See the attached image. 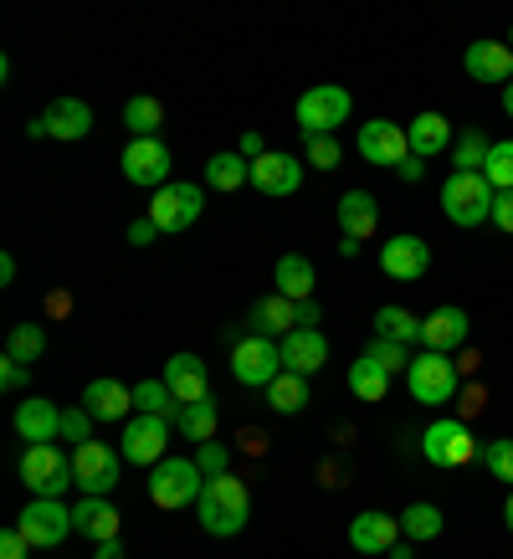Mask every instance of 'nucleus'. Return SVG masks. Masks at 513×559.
Segmentation results:
<instances>
[{"label": "nucleus", "instance_id": "nucleus-1", "mask_svg": "<svg viewBox=\"0 0 513 559\" xmlns=\"http://www.w3.org/2000/svg\"><path fill=\"white\" fill-rule=\"evenodd\" d=\"M195 519H201L205 534H216V539H231L247 528L252 519V492L241 483L237 473H222V477H205L201 498H195Z\"/></svg>", "mask_w": 513, "mask_h": 559}, {"label": "nucleus", "instance_id": "nucleus-2", "mask_svg": "<svg viewBox=\"0 0 513 559\" xmlns=\"http://www.w3.org/2000/svg\"><path fill=\"white\" fill-rule=\"evenodd\" d=\"M205 488V473L195 467V457H165L159 467H150V503L165 513L190 509Z\"/></svg>", "mask_w": 513, "mask_h": 559}, {"label": "nucleus", "instance_id": "nucleus-3", "mask_svg": "<svg viewBox=\"0 0 513 559\" xmlns=\"http://www.w3.org/2000/svg\"><path fill=\"white\" fill-rule=\"evenodd\" d=\"M406 390L416 406H452L462 395V374L457 365H452V355H416L406 370Z\"/></svg>", "mask_w": 513, "mask_h": 559}, {"label": "nucleus", "instance_id": "nucleus-4", "mask_svg": "<svg viewBox=\"0 0 513 559\" xmlns=\"http://www.w3.org/2000/svg\"><path fill=\"white\" fill-rule=\"evenodd\" d=\"M493 195L498 190L482 180V175H446L442 186V216L452 221V226H462V231H473V226H482V221H493Z\"/></svg>", "mask_w": 513, "mask_h": 559}, {"label": "nucleus", "instance_id": "nucleus-5", "mask_svg": "<svg viewBox=\"0 0 513 559\" xmlns=\"http://www.w3.org/2000/svg\"><path fill=\"white\" fill-rule=\"evenodd\" d=\"M21 483L32 488V498H62V492L77 483V467H72V457L57 441L26 447V452H21Z\"/></svg>", "mask_w": 513, "mask_h": 559}, {"label": "nucleus", "instance_id": "nucleus-6", "mask_svg": "<svg viewBox=\"0 0 513 559\" xmlns=\"http://www.w3.org/2000/svg\"><path fill=\"white\" fill-rule=\"evenodd\" d=\"M421 457L431 467H467L478 457V437H473V426L462 416H442V421H431L421 431Z\"/></svg>", "mask_w": 513, "mask_h": 559}, {"label": "nucleus", "instance_id": "nucleus-7", "mask_svg": "<svg viewBox=\"0 0 513 559\" xmlns=\"http://www.w3.org/2000/svg\"><path fill=\"white\" fill-rule=\"evenodd\" d=\"M349 108H355V98H349V87L339 83H319L308 87L303 98H298V108H293V119H298V129L308 134H334L344 119H349Z\"/></svg>", "mask_w": 513, "mask_h": 559}, {"label": "nucleus", "instance_id": "nucleus-8", "mask_svg": "<svg viewBox=\"0 0 513 559\" xmlns=\"http://www.w3.org/2000/svg\"><path fill=\"white\" fill-rule=\"evenodd\" d=\"M72 467H77L83 498H108L123 477V452H114L108 441L93 437V441H83V447H72Z\"/></svg>", "mask_w": 513, "mask_h": 559}, {"label": "nucleus", "instance_id": "nucleus-9", "mask_svg": "<svg viewBox=\"0 0 513 559\" xmlns=\"http://www.w3.org/2000/svg\"><path fill=\"white\" fill-rule=\"evenodd\" d=\"M231 374H237V385H247V390H267L277 374H283V349H277V340H267V334L237 340V349H231Z\"/></svg>", "mask_w": 513, "mask_h": 559}, {"label": "nucleus", "instance_id": "nucleus-10", "mask_svg": "<svg viewBox=\"0 0 513 559\" xmlns=\"http://www.w3.org/2000/svg\"><path fill=\"white\" fill-rule=\"evenodd\" d=\"M16 528L26 534L32 549H62L68 534H77V528H72V509H62L57 498H32V503L21 509Z\"/></svg>", "mask_w": 513, "mask_h": 559}, {"label": "nucleus", "instance_id": "nucleus-11", "mask_svg": "<svg viewBox=\"0 0 513 559\" xmlns=\"http://www.w3.org/2000/svg\"><path fill=\"white\" fill-rule=\"evenodd\" d=\"M170 426L165 416H129L119 437L123 462H139V467H159L165 462V447H170Z\"/></svg>", "mask_w": 513, "mask_h": 559}, {"label": "nucleus", "instance_id": "nucleus-12", "mask_svg": "<svg viewBox=\"0 0 513 559\" xmlns=\"http://www.w3.org/2000/svg\"><path fill=\"white\" fill-rule=\"evenodd\" d=\"M119 165H123V180L129 186H139V190H165L170 186V150L159 144V134L154 139H134L129 150L119 154Z\"/></svg>", "mask_w": 513, "mask_h": 559}, {"label": "nucleus", "instance_id": "nucleus-13", "mask_svg": "<svg viewBox=\"0 0 513 559\" xmlns=\"http://www.w3.org/2000/svg\"><path fill=\"white\" fill-rule=\"evenodd\" d=\"M201 211H205V190L175 186V180L165 190H154V201H150V221L159 231H190L201 221Z\"/></svg>", "mask_w": 513, "mask_h": 559}, {"label": "nucleus", "instance_id": "nucleus-14", "mask_svg": "<svg viewBox=\"0 0 513 559\" xmlns=\"http://www.w3.org/2000/svg\"><path fill=\"white\" fill-rule=\"evenodd\" d=\"M406 154H410V139L401 123H391V119L359 123V159H365V165H375V170H401Z\"/></svg>", "mask_w": 513, "mask_h": 559}, {"label": "nucleus", "instance_id": "nucleus-15", "mask_svg": "<svg viewBox=\"0 0 513 559\" xmlns=\"http://www.w3.org/2000/svg\"><path fill=\"white\" fill-rule=\"evenodd\" d=\"M380 272L395 277V283H416V277H427L431 272V247L421 237L401 231V237H391L385 247H380Z\"/></svg>", "mask_w": 513, "mask_h": 559}, {"label": "nucleus", "instance_id": "nucleus-16", "mask_svg": "<svg viewBox=\"0 0 513 559\" xmlns=\"http://www.w3.org/2000/svg\"><path fill=\"white\" fill-rule=\"evenodd\" d=\"M462 68L473 83H488V87H509L513 83V47L509 41H473L462 51Z\"/></svg>", "mask_w": 513, "mask_h": 559}, {"label": "nucleus", "instance_id": "nucleus-17", "mask_svg": "<svg viewBox=\"0 0 513 559\" xmlns=\"http://www.w3.org/2000/svg\"><path fill=\"white\" fill-rule=\"evenodd\" d=\"M467 334H473V313L457 308V304H446V308H437L431 319H421V344H427L431 355H452V349H462Z\"/></svg>", "mask_w": 513, "mask_h": 559}, {"label": "nucleus", "instance_id": "nucleus-18", "mask_svg": "<svg viewBox=\"0 0 513 559\" xmlns=\"http://www.w3.org/2000/svg\"><path fill=\"white\" fill-rule=\"evenodd\" d=\"M349 544H355L359 555H391L395 544H401V519L380 509H365L359 519H349Z\"/></svg>", "mask_w": 513, "mask_h": 559}, {"label": "nucleus", "instance_id": "nucleus-19", "mask_svg": "<svg viewBox=\"0 0 513 559\" xmlns=\"http://www.w3.org/2000/svg\"><path fill=\"white\" fill-rule=\"evenodd\" d=\"M16 437H26V447H47L62 437V406H51L47 395H26L16 406Z\"/></svg>", "mask_w": 513, "mask_h": 559}, {"label": "nucleus", "instance_id": "nucleus-20", "mask_svg": "<svg viewBox=\"0 0 513 559\" xmlns=\"http://www.w3.org/2000/svg\"><path fill=\"white\" fill-rule=\"evenodd\" d=\"M165 385L180 406H195V401H211V370H205L201 355H170L165 365Z\"/></svg>", "mask_w": 513, "mask_h": 559}, {"label": "nucleus", "instance_id": "nucleus-21", "mask_svg": "<svg viewBox=\"0 0 513 559\" xmlns=\"http://www.w3.org/2000/svg\"><path fill=\"white\" fill-rule=\"evenodd\" d=\"M252 186L262 195H293V190L303 186V165L283 150H267L262 159H252Z\"/></svg>", "mask_w": 513, "mask_h": 559}, {"label": "nucleus", "instance_id": "nucleus-22", "mask_svg": "<svg viewBox=\"0 0 513 559\" xmlns=\"http://www.w3.org/2000/svg\"><path fill=\"white\" fill-rule=\"evenodd\" d=\"M83 411L93 421H129V411H134V385H119V380H87L83 390Z\"/></svg>", "mask_w": 513, "mask_h": 559}, {"label": "nucleus", "instance_id": "nucleus-23", "mask_svg": "<svg viewBox=\"0 0 513 559\" xmlns=\"http://www.w3.org/2000/svg\"><path fill=\"white\" fill-rule=\"evenodd\" d=\"M406 139H410V154L416 159H437V154H452V144H457V134H452V123H446V114H416V119L406 123Z\"/></svg>", "mask_w": 513, "mask_h": 559}, {"label": "nucleus", "instance_id": "nucleus-24", "mask_svg": "<svg viewBox=\"0 0 513 559\" xmlns=\"http://www.w3.org/2000/svg\"><path fill=\"white\" fill-rule=\"evenodd\" d=\"M277 349H283V370H293V374L324 370V359H329V340L319 329H293L288 340H277Z\"/></svg>", "mask_w": 513, "mask_h": 559}, {"label": "nucleus", "instance_id": "nucleus-25", "mask_svg": "<svg viewBox=\"0 0 513 559\" xmlns=\"http://www.w3.org/2000/svg\"><path fill=\"white\" fill-rule=\"evenodd\" d=\"M334 216H339V231L344 237H370V231H380V201L370 195V190H344L339 205H334Z\"/></svg>", "mask_w": 513, "mask_h": 559}, {"label": "nucleus", "instance_id": "nucleus-26", "mask_svg": "<svg viewBox=\"0 0 513 559\" xmlns=\"http://www.w3.org/2000/svg\"><path fill=\"white\" fill-rule=\"evenodd\" d=\"M47 114V129L57 144H77V139H87V129H93V108H87L83 98H57L41 108Z\"/></svg>", "mask_w": 513, "mask_h": 559}, {"label": "nucleus", "instance_id": "nucleus-27", "mask_svg": "<svg viewBox=\"0 0 513 559\" xmlns=\"http://www.w3.org/2000/svg\"><path fill=\"white\" fill-rule=\"evenodd\" d=\"M72 528L93 544L119 539V509L108 498H83V503H72Z\"/></svg>", "mask_w": 513, "mask_h": 559}, {"label": "nucleus", "instance_id": "nucleus-28", "mask_svg": "<svg viewBox=\"0 0 513 559\" xmlns=\"http://www.w3.org/2000/svg\"><path fill=\"white\" fill-rule=\"evenodd\" d=\"M205 186L211 190H226V195H237L241 186H252V159L241 150H222L205 159Z\"/></svg>", "mask_w": 513, "mask_h": 559}, {"label": "nucleus", "instance_id": "nucleus-29", "mask_svg": "<svg viewBox=\"0 0 513 559\" xmlns=\"http://www.w3.org/2000/svg\"><path fill=\"white\" fill-rule=\"evenodd\" d=\"M277 293L288 298V304H308L313 298V288H319V272H313V262L308 257H298V252H288V257H277Z\"/></svg>", "mask_w": 513, "mask_h": 559}, {"label": "nucleus", "instance_id": "nucleus-30", "mask_svg": "<svg viewBox=\"0 0 513 559\" xmlns=\"http://www.w3.org/2000/svg\"><path fill=\"white\" fill-rule=\"evenodd\" d=\"M247 319H252V334H267V340H288L293 329H298V304H288L283 293H273V298H262V304H256Z\"/></svg>", "mask_w": 513, "mask_h": 559}, {"label": "nucleus", "instance_id": "nucleus-31", "mask_svg": "<svg viewBox=\"0 0 513 559\" xmlns=\"http://www.w3.org/2000/svg\"><path fill=\"white\" fill-rule=\"evenodd\" d=\"M375 340H391V344H421V319L401 304H385L375 308Z\"/></svg>", "mask_w": 513, "mask_h": 559}, {"label": "nucleus", "instance_id": "nucleus-32", "mask_svg": "<svg viewBox=\"0 0 513 559\" xmlns=\"http://www.w3.org/2000/svg\"><path fill=\"white\" fill-rule=\"evenodd\" d=\"M175 426H180V437H190L195 447L201 441H216V426H222V411H216V401H195V406H180V416H175Z\"/></svg>", "mask_w": 513, "mask_h": 559}, {"label": "nucleus", "instance_id": "nucleus-33", "mask_svg": "<svg viewBox=\"0 0 513 559\" xmlns=\"http://www.w3.org/2000/svg\"><path fill=\"white\" fill-rule=\"evenodd\" d=\"M267 406H273L277 416H298V411L308 406V374L283 370L273 385H267Z\"/></svg>", "mask_w": 513, "mask_h": 559}, {"label": "nucleus", "instance_id": "nucleus-34", "mask_svg": "<svg viewBox=\"0 0 513 559\" xmlns=\"http://www.w3.org/2000/svg\"><path fill=\"white\" fill-rule=\"evenodd\" d=\"M165 123V103L150 98V93H139V98L123 103V129L134 139H154V129Z\"/></svg>", "mask_w": 513, "mask_h": 559}, {"label": "nucleus", "instance_id": "nucleus-35", "mask_svg": "<svg viewBox=\"0 0 513 559\" xmlns=\"http://www.w3.org/2000/svg\"><path fill=\"white\" fill-rule=\"evenodd\" d=\"M134 416H165V421H175V416H180V401L170 395L165 380H139L134 385Z\"/></svg>", "mask_w": 513, "mask_h": 559}, {"label": "nucleus", "instance_id": "nucleus-36", "mask_svg": "<svg viewBox=\"0 0 513 559\" xmlns=\"http://www.w3.org/2000/svg\"><path fill=\"white\" fill-rule=\"evenodd\" d=\"M349 390H355L359 401H370V406H375V401H385V390H391V374L380 370L375 359L359 355L355 365H349Z\"/></svg>", "mask_w": 513, "mask_h": 559}, {"label": "nucleus", "instance_id": "nucleus-37", "mask_svg": "<svg viewBox=\"0 0 513 559\" xmlns=\"http://www.w3.org/2000/svg\"><path fill=\"white\" fill-rule=\"evenodd\" d=\"M442 509H437V503H410V509H401V534H406V539H442Z\"/></svg>", "mask_w": 513, "mask_h": 559}, {"label": "nucleus", "instance_id": "nucleus-38", "mask_svg": "<svg viewBox=\"0 0 513 559\" xmlns=\"http://www.w3.org/2000/svg\"><path fill=\"white\" fill-rule=\"evenodd\" d=\"M488 139H482V129H467V134H457V144H452V170L457 175H482V165H488Z\"/></svg>", "mask_w": 513, "mask_h": 559}, {"label": "nucleus", "instance_id": "nucleus-39", "mask_svg": "<svg viewBox=\"0 0 513 559\" xmlns=\"http://www.w3.org/2000/svg\"><path fill=\"white\" fill-rule=\"evenodd\" d=\"M47 349V329L41 323H16L11 340H5V359H21V365H36Z\"/></svg>", "mask_w": 513, "mask_h": 559}, {"label": "nucleus", "instance_id": "nucleus-40", "mask_svg": "<svg viewBox=\"0 0 513 559\" xmlns=\"http://www.w3.org/2000/svg\"><path fill=\"white\" fill-rule=\"evenodd\" d=\"M482 180H488L493 190H513V139H503V144H493V150H488Z\"/></svg>", "mask_w": 513, "mask_h": 559}, {"label": "nucleus", "instance_id": "nucleus-41", "mask_svg": "<svg viewBox=\"0 0 513 559\" xmlns=\"http://www.w3.org/2000/svg\"><path fill=\"white\" fill-rule=\"evenodd\" d=\"M303 150H308V165H313V170H339L344 150H339V139L334 134H308Z\"/></svg>", "mask_w": 513, "mask_h": 559}, {"label": "nucleus", "instance_id": "nucleus-42", "mask_svg": "<svg viewBox=\"0 0 513 559\" xmlns=\"http://www.w3.org/2000/svg\"><path fill=\"white\" fill-rule=\"evenodd\" d=\"M482 467L498 477V483H509L513 488V437H498L482 447Z\"/></svg>", "mask_w": 513, "mask_h": 559}, {"label": "nucleus", "instance_id": "nucleus-43", "mask_svg": "<svg viewBox=\"0 0 513 559\" xmlns=\"http://www.w3.org/2000/svg\"><path fill=\"white\" fill-rule=\"evenodd\" d=\"M365 359H375L385 374H401L410 370V359H406V344H391V340H370L365 344Z\"/></svg>", "mask_w": 513, "mask_h": 559}, {"label": "nucleus", "instance_id": "nucleus-44", "mask_svg": "<svg viewBox=\"0 0 513 559\" xmlns=\"http://www.w3.org/2000/svg\"><path fill=\"white\" fill-rule=\"evenodd\" d=\"M195 467H201L205 477H222V473H231V452H226L222 441H201V447H195Z\"/></svg>", "mask_w": 513, "mask_h": 559}, {"label": "nucleus", "instance_id": "nucleus-45", "mask_svg": "<svg viewBox=\"0 0 513 559\" xmlns=\"http://www.w3.org/2000/svg\"><path fill=\"white\" fill-rule=\"evenodd\" d=\"M62 437H68L72 447L93 441V416H87L83 406H68V411H62Z\"/></svg>", "mask_w": 513, "mask_h": 559}, {"label": "nucleus", "instance_id": "nucleus-46", "mask_svg": "<svg viewBox=\"0 0 513 559\" xmlns=\"http://www.w3.org/2000/svg\"><path fill=\"white\" fill-rule=\"evenodd\" d=\"M493 226L503 237H513V190H498L493 195Z\"/></svg>", "mask_w": 513, "mask_h": 559}, {"label": "nucleus", "instance_id": "nucleus-47", "mask_svg": "<svg viewBox=\"0 0 513 559\" xmlns=\"http://www.w3.org/2000/svg\"><path fill=\"white\" fill-rule=\"evenodd\" d=\"M26 555H32L26 534H21V528H5V534H0V559H26Z\"/></svg>", "mask_w": 513, "mask_h": 559}, {"label": "nucleus", "instance_id": "nucleus-48", "mask_svg": "<svg viewBox=\"0 0 513 559\" xmlns=\"http://www.w3.org/2000/svg\"><path fill=\"white\" fill-rule=\"evenodd\" d=\"M26 380H32V374H26L21 359H0V385L5 390H26Z\"/></svg>", "mask_w": 513, "mask_h": 559}, {"label": "nucleus", "instance_id": "nucleus-49", "mask_svg": "<svg viewBox=\"0 0 513 559\" xmlns=\"http://www.w3.org/2000/svg\"><path fill=\"white\" fill-rule=\"evenodd\" d=\"M154 237H159V226H154V221L150 216H139L134 221V226H129V241H134V247H150V241Z\"/></svg>", "mask_w": 513, "mask_h": 559}, {"label": "nucleus", "instance_id": "nucleus-50", "mask_svg": "<svg viewBox=\"0 0 513 559\" xmlns=\"http://www.w3.org/2000/svg\"><path fill=\"white\" fill-rule=\"evenodd\" d=\"M401 180H406V186H416V180H427V159H416V154H406V159H401Z\"/></svg>", "mask_w": 513, "mask_h": 559}, {"label": "nucleus", "instance_id": "nucleus-51", "mask_svg": "<svg viewBox=\"0 0 513 559\" xmlns=\"http://www.w3.org/2000/svg\"><path fill=\"white\" fill-rule=\"evenodd\" d=\"M319 319H324V308L313 304V298H308V304H298V329H319Z\"/></svg>", "mask_w": 513, "mask_h": 559}, {"label": "nucleus", "instance_id": "nucleus-52", "mask_svg": "<svg viewBox=\"0 0 513 559\" xmlns=\"http://www.w3.org/2000/svg\"><path fill=\"white\" fill-rule=\"evenodd\" d=\"M241 154H247V159H262V154H267L262 134H241Z\"/></svg>", "mask_w": 513, "mask_h": 559}, {"label": "nucleus", "instance_id": "nucleus-53", "mask_svg": "<svg viewBox=\"0 0 513 559\" xmlns=\"http://www.w3.org/2000/svg\"><path fill=\"white\" fill-rule=\"evenodd\" d=\"M26 134H32V139H51V129H47V114H36V119H26Z\"/></svg>", "mask_w": 513, "mask_h": 559}, {"label": "nucleus", "instance_id": "nucleus-54", "mask_svg": "<svg viewBox=\"0 0 513 559\" xmlns=\"http://www.w3.org/2000/svg\"><path fill=\"white\" fill-rule=\"evenodd\" d=\"M93 559H129V555H123L119 539H108V544H98V555H93Z\"/></svg>", "mask_w": 513, "mask_h": 559}, {"label": "nucleus", "instance_id": "nucleus-55", "mask_svg": "<svg viewBox=\"0 0 513 559\" xmlns=\"http://www.w3.org/2000/svg\"><path fill=\"white\" fill-rule=\"evenodd\" d=\"M0 283H16V257H0Z\"/></svg>", "mask_w": 513, "mask_h": 559}, {"label": "nucleus", "instance_id": "nucleus-56", "mask_svg": "<svg viewBox=\"0 0 513 559\" xmlns=\"http://www.w3.org/2000/svg\"><path fill=\"white\" fill-rule=\"evenodd\" d=\"M385 559H416V549H410V544H395V549H391Z\"/></svg>", "mask_w": 513, "mask_h": 559}, {"label": "nucleus", "instance_id": "nucleus-57", "mask_svg": "<svg viewBox=\"0 0 513 559\" xmlns=\"http://www.w3.org/2000/svg\"><path fill=\"white\" fill-rule=\"evenodd\" d=\"M503 524H509V534H513V488H509V498H503Z\"/></svg>", "mask_w": 513, "mask_h": 559}, {"label": "nucleus", "instance_id": "nucleus-58", "mask_svg": "<svg viewBox=\"0 0 513 559\" xmlns=\"http://www.w3.org/2000/svg\"><path fill=\"white\" fill-rule=\"evenodd\" d=\"M503 114H509V119H513V83L503 87Z\"/></svg>", "mask_w": 513, "mask_h": 559}, {"label": "nucleus", "instance_id": "nucleus-59", "mask_svg": "<svg viewBox=\"0 0 513 559\" xmlns=\"http://www.w3.org/2000/svg\"><path fill=\"white\" fill-rule=\"evenodd\" d=\"M509 47H513V26H509Z\"/></svg>", "mask_w": 513, "mask_h": 559}]
</instances>
